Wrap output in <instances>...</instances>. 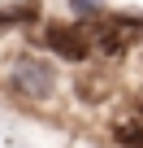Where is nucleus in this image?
Wrapping results in <instances>:
<instances>
[{
	"label": "nucleus",
	"mask_w": 143,
	"mask_h": 148,
	"mask_svg": "<svg viewBox=\"0 0 143 148\" xmlns=\"http://www.w3.org/2000/svg\"><path fill=\"white\" fill-rule=\"evenodd\" d=\"M9 83H13V92H22V96H30V100H48V96L56 92V70H52V61L26 52V57H18Z\"/></svg>",
	"instance_id": "obj_1"
},
{
	"label": "nucleus",
	"mask_w": 143,
	"mask_h": 148,
	"mask_svg": "<svg viewBox=\"0 0 143 148\" xmlns=\"http://www.w3.org/2000/svg\"><path fill=\"white\" fill-rule=\"evenodd\" d=\"M48 48L56 52V57H65V61H87L91 57V48H87V39H83V31L78 26H48Z\"/></svg>",
	"instance_id": "obj_2"
},
{
	"label": "nucleus",
	"mask_w": 143,
	"mask_h": 148,
	"mask_svg": "<svg viewBox=\"0 0 143 148\" xmlns=\"http://www.w3.org/2000/svg\"><path fill=\"white\" fill-rule=\"evenodd\" d=\"M78 100L83 105H104L108 96H113V87H117V79H113V70H104V65H96V70H83L78 74Z\"/></svg>",
	"instance_id": "obj_3"
},
{
	"label": "nucleus",
	"mask_w": 143,
	"mask_h": 148,
	"mask_svg": "<svg viewBox=\"0 0 143 148\" xmlns=\"http://www.w3.org/2000/svg\"><path fill=\"white\" fill-rule=\"evenodd\" d=\"M113 135H117V144H126V148H143V118H121V122H113Z\"/></svg>",
	"instance_id": "obj_4"
},
{
	"label": "nucleus",
	"mask_w": 143,
	"mask_h": 148,
	"mask_svg": "<svg viewBox=\"0 0 143 148\" xmlns=\"http://www.w3.org/2000/svg\"><path fill=\"white\" fill-rule=\"evenodd\" d=\"M74 9H83V13H96V9H104V0H69Z\"/></svg>",
	"instance_id": "obj_5"
},
{
	"label": "nucleus",
	"mask_w": 143,
	"mask_h": 148,
	"mask_svg": "<svg viewBox=\"0 0 143 148\" xmlns=\"http://www.w3.org/2000/svg\"><path fill=\"white\" fill-rule=\"evenodd\" d=\"M130 109H134V118H143V87H139V92L130 96Z\"/></svg>",
	"instance_id": "obj_6"
}]
</instances>
